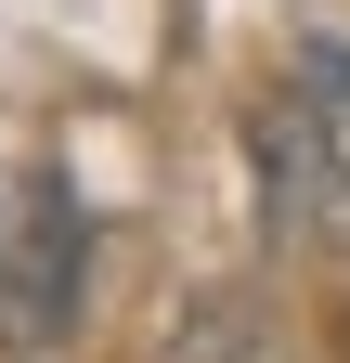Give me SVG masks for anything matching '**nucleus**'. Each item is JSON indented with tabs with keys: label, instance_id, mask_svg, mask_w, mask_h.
<instances>
[{
	"label": "nucleus",
	"instance_id": "f257e3e1",
	"mask_svg": "<svg viewBox=\"0 0 350 363\" xmlns=\"http://www.w3.org/2000/svg\"><path fill=\"white\" fill-rule=\"evenodd\" d=\"M78 259H91V234H78L65 182L0 169V350H52L78 325Z\"/></svg>",
	"mask_w": 350,
	"mask_h": 363
}]
</instances>
